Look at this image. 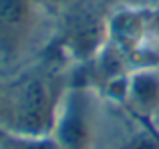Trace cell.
Masks as SVG:
<instances>
[{"label": "cell", "instance_id": "6da1fadb", "mask_svg": "<svg viewBox=\"0 0 159 149\" xmlns=\"http://www.w3.org/2000/svg\"><path fill=\"white\" fill-rule=\"evenodd\" d=\"M65 93L62 77L48 65L24 73L8 83V115L2 129L30 137L51 135Z\"/></svg>", "mask_w": 159, "mask_h": 149}, {"label": "cell", "instance_id": "7a4b0ae2", "mask_svg": "<svg viewBox=\"0 0 159 149\" xmlns=\"http://www.w3.org/2000/svg\"><path fill=\"white\" fill-rule=\"evenodd\" d=\"M52 137L65 149H91L93 147V129H91L89 101L81 87L66 89L58 107Z\"/></svg>", "mask_w": 159, "mask_h": 149}, {"label": "cell", "instance_id": "3957f363", "mask_svg": "<svg viewBox=\"0 0 159 149\" xmlns=\"http://www.w3.org/2000/svg\"><path fill=\"white\" fill-rule=\"evenodd\" d=\"M39 0H0V61L10 63L20 55L34 30Z\"/></svg>", "mask_w": 159, "mask_h": 149}, {"label": "cell", "instance_id": "277c9868", "mask_svg": "<svg viewBox=\"0 0 159 149\" xmlns=\"http://www.w3.org/2000/svg\"><path fill=\"white\" fill-rule=\"evenodd\" d=\"M105 38V22L99 14L81 10V6L73 8L66 18L61 38H57V47L61 52H69L75 59H89L101 52L99 44Z\"/></svg>", "mask_w": 159, "mask_h": 149}, {"label": "cell", "instance_id": "5b68a950", "mask_svg": "<svg viewBox=\"0 0 159 149\" xmlns=\"http://www.w3.org/2000/svg\"><path fill=\"white\" fill-rule=\"evenodd\" d=\"M125 99L133 107L135 115L151 117V113L159 105V79L151 73H135L129 77L127 95Z\"/></svg>", "mask_w": 159, "mask_h": 149}, {"label": "cell", "instance_id": "8992f818", "mask_svg": "<svg viewBox=\"0 0 159 149\" xmlns=\"http://www.w3.org/2000/svg\"><path fill=\"white\" fill-rule=\"evenodd\" d=\"M0 149H65L52 135H16L0 129Z\"/></svg>", "mask_w": 159, "mask_h": 149}, {"label": "cell", "instance_id": "52a82bcc", "mask_svg": "<svg viewBox=\"0 0 159 149\" xmlns=\"http://www.w3.org/2000/svg\"><path fill=\"white\" fill-rule=\"evenodd\" d=\"M119 149H159V131L155 127H143L127 139Z\"/></svg>", "mask_w": 159, "mask_h": 149}, {"label": "cell", "instance_id": "ba28073f", "mask_svg": "<svg viewBox=\"0 0 159 149\" xmlns=\"http://www.w3.org/2000/svg\"><path fill=\"white\" fill-rule=\"evenodd\" d=\"M85 0H39L40 8H54V10H65V8H77Z\"/></svg>", "mask_w": 159, "mask_h": 149}, {"label": "cell", "instance_id": "9c48e42d", "mask_svg": "<svg viewBox=\"0 0 159 149\" xmlns=\"http://www.w3.org/2000/svg\"><path fill=\"white\" fill-rule=\"evenodd\" d=\"M6 115H8V85L0 83V129L6 123Z\"/></svg>", "mask_w": 159, "mask_h": 149}]
</instances>
